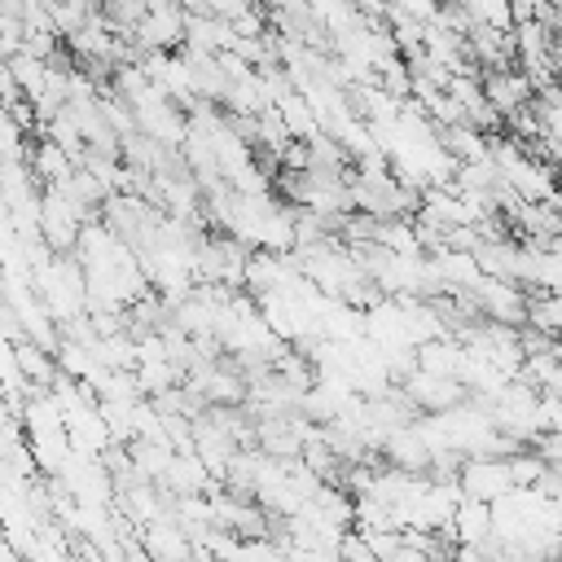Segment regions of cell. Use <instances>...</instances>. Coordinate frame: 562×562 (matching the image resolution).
I'll return each mask as SVG.
<instances>
[{
  "instance_id": "1",
  "label": "cell",
  "mask_w": 562,
  "mask_h": 562,
  "mask_svg": "<svg viewBox=\"0 0 562 562\" xmlns=\"http://www.w3.org/2000/svg\"><path fill=\"white\" fill-rule=\"evenodd\" d=\"M479 79H483V92H487V101L496 105V114H501V119H509V114L527 110V105H531V97H536V83H531V75H527L518 61H509V66H492V70H479Z\"/></svg>"
}]
</instances>
